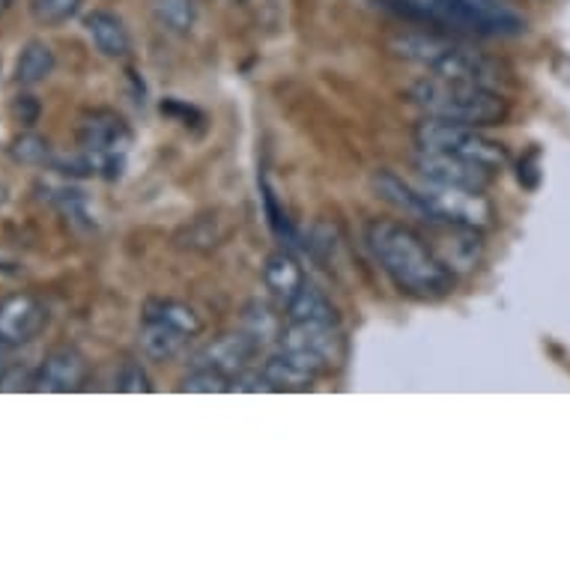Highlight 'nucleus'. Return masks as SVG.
Instances as JSON below:
<instances>
[{"instance_id":"18","label":"nucleus","mask_w":570,"mask_h":570,"mask_svg":"<svg viewBox=\"0 0 570 570\" xmlns=\"http://www.w3.org/2000/svg\"><path fill=\"white\" fill-rule=\"evenodd\" d=\"M55 51L46 46L42 39H30L28 46L21 48L19 60H16V81L21 87H33L39 81H46L55 72Z\"/></svg>"},{"instance_id":"6","label":"nucleus","mask_w":570,"mask_h":570,"mask_svg":"<svg viewBox=\"0 0 570 570\" xmlns=\"http://www.w3.org/2000/svg\"><path fill=\"white\" fill-rule=\"evenodd\" d=\"M419 195L424 206L421 222H449V225L475 227V230H487L495 222L493 204L487 200L484 191H475V188L440 186V183L424 179Z\"/></svg>"},{"instance_id":"14","label":"nucleus","mask_w":570,"mask_h":570,"mask_svg":"<svg viewBox=\"0 0 570 570\" xmlns=\"http://www.w3.org/2000/svg\"><path fill=\"white\" fill-rule=\"evenodd\" d=\"M87 37L94 39V46L99 55L111 57V60H122L131 51V37L126 21L120 16H114L108 10H94L85 16Z\"/></svg>"},{"instance_id":"5","label":"nucleus","mask_w":570,"mask_h":570,"mask_svg":"<svg viewBox=\"0 0 570 570\" xmlns=\"http://www.w3.org/2000/svg\"><path fill=\"white\" fill-rule=\"evenodd\" d=\"M415 147L431 153H449V156H460V159L478 161L490 170H502L505 165V150L502 144H495L487 135L475 129V126H463V122H449L428 117L419 122L415 129Z\"/></svg>"},{"instance_id":"25","label":"nucleus","mask_w":570,"mask_h":570,"mask_svg":"<svg viewBox=\"0 0 570 570\" xmlns=\"http://www.w3.org/2000/svg\"><path fill=\"white\" fill-rule=\"evenodd\" d=\"M60 209H63L66 216L78 222V225H90V213H87V200L85 195L78 191V188H55V195H51Z\"/></svg>"},{"instance_id":"28","label":"nucleus","mask_w":570,"mask_h":570,"mask_svg":"<svg viewBox=\"0 0 570 570\" xmlns=\"http://www.w3.org/2000/svg\"><path fill=\"white\" fill-rule=\"evenodd\" d=\"M401 10L419 16V19H431L440 24V0H397Z\"/></svg>"},{"instance_id":"20","label":"nucleus","mask_w":570,"mask_h":570,"mask_svg":"<svg viewBox=\"0 0 570 570\" xmlns=\"http://www.w3.org/2000/svg\"><path fill=\"white\" fill-rule=\"evenodd\" d=\"M153 16L161 30H168L174 37H188L197 21V3L195 0H153Z\"/></svg>"},{"instance_id":"7","label":"nucleus","mask_w":570,"mask_h":570,"mask_svg":"<svg viewBox=\"0 0 570 570\" xmlns=\"http://www.w3.org/2000/svg\"><path fill=\"white\" fill-rule=\"evenodd\" d=\"M440 24L478 37H520L525 30V21L505 0H440Z\"/></svg>"},{"instance_id":"10","label":"nucleus","mask_w":570,"mask_h":570,"mask_svg":"<svg viewBox=\"0 0 570 570\" xmlns=\"http://www.w3.org/2000/svg\"><path fill=\"white\" fill-rule=\"evenodd\" d=\"M261 350V341L252 332H225V335L213 337L209 344L197 353L195 365H206L225 374L227 380H243L245 371L252 367V358Z\"/></svg>"},{"instance_id":"1","label":"nucleus","mask_w":570,"mask_h":570,"mask_svg":"<svg viewBox=\"0 0 570 570\" xmlns=\"http://www.w3.org/2000/svg\"><path fill=\"white\" fill-rule=\"evenodd\" d=\"M367 248L394 281V287L415 299H445L454 291V272L433 252V245L401 222L376 218L367 225Z\"/></svg>"},{"instance_id":"24","label":"nucleus","mask_w":570,"mask_h":570,"mask_svg":"<svg viewBox=\"0 0 570 570\" xmlns=\"http://www.w3.org/2000/svg\"><path fill=\"white\" fill-rule=\"evenodd\" d=\"M179 389H183V392H195V394H222L234 389V380H227L225 374H218V371H213V367L195 365L191 367V374L183 380Z\"/></svg>"},{"instance_id":"2","label":"nucleus","mask_w":570,"mask_h":570,"mask_svg":"<svg viewBox=\"0 0 570 570\" xmlns=\"http://www.w3.org/2000/svg\"><path fill=\"white\" fill-rule=\"evenodd\" d=\"M392 51L403 60L428 69L433 78H445V81H469V85L495 90L499 78H502L499 66L490 57L463 46L458 39L442 37V33H428V30L397 33L392 39Z\"/></svg>"},{"instance_id":"21","label":"nucleus","mask_w":570,"mask_h":570,"mask_svg":"<svg viewBox=\"0 0 570 570\" xmlns=\"http://www.w3.org/2000/svg\"><path fill=\"white\" fill-rule=\"evenodd\" d=\"M287 320H314V323H332V326H337V311L328 302L326 293H320L317 287L305 284L299 296L287 305Z\"/></svg>"},{"instance_id":"26","label":"nucleus","mask_w":570,"mask_h":570,"mask_svg":"<svg viewBox=\"0 0 570 570\" xmlns=\"http://www.w3.org/2000/svg\"><path fill=\"white\" fill-rule=\"evenodd\" d=\"M114 389H120V392H150L153 385L147 380V374L140 371V365L135 362H126L120 367V374L114 376Z\"/></svg>"},{"instance_id":"17","label":"nucleus","mask_w":570,"mask_h":570,"mask_svg":"<svg viewBox=\"0 0 570 570\" xmlns=\"http://www.w3.org/2000/svg\"><path fill=\"white\" fill-rule=\"evenodd\" d=\"M371 186H374L376 197L385 200L394 209H401L406 216L412 218H424V206H421V195L419 186H410L406 179H401L392 170H376L374 179H371Z\"/></svg>"},{"instance_id":"9","label":"nucleus","mask_w":570,"mask_h":570,"mask_svg":"<svg viewBox=\"0 0 570 570\" xmlns=\"http://www.w3.org/2000/svg\"><path fill=\"white\" fill-rule=\"evenodd\" d=\"M415 168L428 183H440V186H458V188H475L484 191L493 183L495 170L478 165V161L449 156V153H415Z\"/></svg>"},{"instance_id":"31","label":"nucleus","mask_w":570,"mask_h":570,"mask_svg":"<svg viewBox=\"0 0 570 570\" xmlns=\"http://www.w3.org/2000/svg\"><path fill=\"white\" fill-rule=\"evenodd\" d=\"M3 365H7V358H3V344H0V374H3Z\"/></svg>"},{"instance_id":"16","label":"nucleus","mask_w":570,"mask_h":570,"mask_svg":"<svg viewBox=\"0 0 570 570\" xmlns=\"http://www.w3.org/2000/svg\"><path fill=\"white\" fill-rule=\"evenodd\" d=\"M263 281H266V287L272 291V296L278 302H284V308H287V305L299 296L302 287L308 284L305 269H302L299 261H296L291 252L269 254V261L263 266Z\"/></svg>"},{"instance_id":"23","label":"nucleus","mask_w":570,"mask_h":570,"mask_svg":"<svg viewBox=\"0 0 570 570\" xmlns=\"http://www.w3.org/2000/svg\"><path fill=\"white\" fill-rule=\"evenodd\" d=\"M85 0H30V16L42 28H60L69 19H76Z\"/></svg>"},{"instance_id":"30","label":"nucleus","mask_w":570,"mask_h":570,"mask_svg":"<svg viewBox=\"0 0 570 570\" xmlns=\"http://www.w3.org/2000/svg\"><path fill=\"white\" fill-rule=\"evenodd\" d=\"M10 7H12V0H0V16H7V12H10Z\"/></svg>"},{"instance_id":"19","label":"nucleus","mask_w":570,"mask_h":570,"mask_svg":"<svg viewBox=\"0 0 570 570\" xmlns=\"http://www.w3.org/2000/svg\"><path fill=\"white\" fill-rule=\"evenodd\" d=\"M144 314H147V317L161 320V323H168V326L179 328V332L188 337H195L204 332V320H200V314H197L191 305H186V302H179V299H147Z\"/></svg>"},{"instance_id":"13","label":"nucleus","mask_w":570,"mask_h":570,"mask_svg":"<svg viewBox=\"0 0 570 570\" xmlns=\"http://www.w3.org/2000/svg\"><path fill=\"white\" fill-rule=\"evenodd\" d=\"M87 380V358L76 346H57L46 355L39 365V374L33 380L39 392H78Z\"/></svg>"},{"instance_id":"8","label":"nucleus","mask_w":570,"mask_h":570,"mask_svg":"<svg viewBox=\"0 0 570 570\" xmlns=\"http://www.w3.org/2000/svg\"><path fill=\"white\" fill-rule=\"evenodd\" d=\"M328 371H332V365L317 355L281 346L278 353H272L263 362L261 376L269 385V392H308L311 385L317 383L320 376H326Z\"/></svg>"},{"instance_id":"27","label":"nucleus","mask_w":570,"mask_h":570,"mask_svg":"<svg viewBox=\"0 0 570 570\" xmlns=\"http://www.w3.org/2000/svg\"><path fill=\"white\" fill-rule=\"evenodd\" d=\"M12 117H16V122H21V126H33V122L39 120V102L33 99V96H16L10 105Z\"/></svg>"},{"instance_id":"12","label":"nucleus","mask_w":570,"mask_h":570,"mask_svg":"<svg viewBox=\"0 0 570 570\" xmlns=\"http://www.w3.org/2000/svg\"><path fill=\"white\" fill-rule=\"evenodd\" d=\"M281 346L299 350V353L317 355L323 362L335 367L341 358V328L332 323H314V320H287V326L281 328Z\"/></svg>"},{"instance_id":"3","label":"nucleus","mask_w":570,"mask_h":570,"mask_svg":"<svg viewBox=\"0 0 570 570\" xmlns=\"http://www.w3.org/2000/svg\"><path fill=\"white\" fill-rule=\"evenodd\" d=\"M410 102L436 117V120L463 122V126H499L508 117V99L493 87L469 85V81H445L424 76L410 87Z\"/></svg>"},{"instance_id":"15","label":"nucleus","mask_w":570,"mask_h":570,"mask_svg":"<svg viewBox=\"0 0 570 570\" xmlns=\"http://www.w3.org/2000/svg\"><path fill=\"white\" fill-rule=\"evenodd\" d=\"M191 341L188 335H183L179 328L168 326V323H161L156 317H147V314H140V328H138V346L140 353L153 358V362H170V358H177L186 344Z\"/></svg>"},{"instance_id":"29","label":"nucleus","mask_w":570,"mask_h":570,"mask_svg":"<svg viewBox=\"0 0 570 570\" xmlns=\"http://www.w3.org/2000/svg\"><path fill=\"white\" fill-rule=\"evenodd\" d=\"M266 213H269V225L272 230L281 236V239H291V225H287V216L284 213H278V206H275V197H272V191H266Z\"/></svg>"},{"instance_id":"22","label":"nucleus","mask_w":570,"mask_h":570,"mask_svg":"<svg viewBox=\"0 0 570 570\" xmlns=\"http://www.w3.org/2000/svg\"><path fill=\"white\" fill-rule=\"evenodd\" d=\"M10 156L21 165H37V168H55V153H51V144L39 135H19L12 140Z\"/></svg>"},{"instance_id":"11","label":"nucleus","mask_w":570,"mask_h":570,"mask_svg":"<svg viewBox=\"0 0 570 570\" xmlns=\"http://www.w3.org/2000/svg\"><path fill=\"white\" fill-rule=\"evenodd\" d=\"M46 305L30 293H12L0 302V344L21 346L46 328Z\"/></svg>"},{"instance_id":"4","label":"nucleus","mask_w":570,"mask_h":570,"mask_svg":"<svg viewBox=\"0 0 570 570\" xmlns=\"http://www.w3.org/2000/svg\"><path fill=\"white\" fill-rule=\"evenodd\" d=\"M78 147L87 159L94 161L96 177L120 179L126 168V156L131 147L129 122L122 120L117 111H87L78 120Z\"/></svg>"}]
</instances>
